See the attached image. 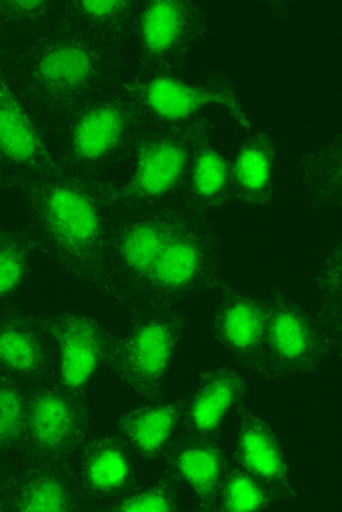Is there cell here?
Listing matches in <instances>:
<instances>
[{
    "mask_svg": "<svg viewBox=\"0 0 342 512\" xmlns=\"http://www.w3.org/2000/svg\"><path fill=\"white\" fill-rule=\"evenodd\" d=\"M11 202L43 248L53 283L113 293L107 270L112 213L93 183L60 172L19 178Z\"/></svg>",
    "mask_w": 342,
    "mask_h": 512,
    "instance_id": "6da1fadb",
    "label": "cell"
},
{
    "mask_svg": "<svg viewBox=\"0 0 342 512\" xmlns=\"http://www.w3.org/2000/svg\"><path fill=\"white\" fill-rule=\"evenodd\" d=\"M0 65L52 138L76 110L122 82L129 59L57 22L37 39L0 56Z\"/></svg>",
    "mask_w": 342,
    "mask_h": 512,
    "instance_id": "7a4b0ae2",
    "label": "cell"
},
{
    "mask_svg": "<svg viewBox=\"0 0 342 512\" xmlns=\"http://www.w3.org/2000/svg\"><path fill=\"white\" fill-rule=\"evenodd\" d=\"M126 300L109 290L52 283L38 300L55 359L53 379L100 416Z\"/></svg>",
    "mask_w": 342,
    "mask_h": 512,
    "instance_id": "3957f363",
    "label": "cell"
},
{
    "mask_svg": "<svg viewBox=\"0 0 342 512\" xmlns=\"http://www.w3.org/2000/svg\"><path fill=\"white\" fill-rule=\"evenodd\" d=\"M195 346V311L126 303L100 414L179 387Z\"/></svg>",
    "mask_w": 342,
    "mask_h": 512,
    "instance_id": "277c9868",
    "label": "cell"
},
{
    "mask_svg": "<svg viewBox=\"0 0 342 512\" xmlns=\"http://www.w3.org/2000/svg\"><path fill=\"white\" fill-rule=\"evenodd\" d=\"M221 120L208 116L174 126H147L112 172L94 185L110 213L176 204L196 148L220 134Z\"/></svg>",
    "mask_w": 342,
    "mask_h": 512,
    "instance_id": "5b68a950",
    "label": "cell"
},
{
    "mask_svg": "<svg viewBox=\"0 0 342 512\" xmlns=\"http://www.w3.org/2000/svg\"><path fill=\"white\" fill-rule=\"evenodd\" d=\"M123 88L147 126H174L208 116H224L233 126H255L234 78L221 71L139 69L128 65Z\"/></svg>",
    "mask_w": 342,
    "mask_h": 512,
    "instance_id": "8992f818",
    "label": "cell"
},
{
    "mask_svg": "<svg viewBox=\"0 0 342 512\" xmlns=\"http://www.w3.org/2000/svg\"><path fill=\"white\" fill-rule=\"evenodd\" d=\"M233 277L218 221L188 218L167 243L133 302L198 312Z\"/></svg>",
    "mask_w": 342,
    "mask_h": 512,
    "instance_id": "52a82bcc",
    "label": "cell"
},
{
    "mask_svg": "<svg viewBox=\"0 0 342 512\" xmlns=\"http://www.w3.org/2000/svg\"><path fill=\"white\" fill-rule=\"evenodd\" d=\"M147 128L122 82L76 110L52 134L60 173L97 185Z\"/></svg>",
    "mask_w": 342,
    "mask_h": 512,
    "instance_id": "ba28073f",
    "label": "cell"
},
{
    "mask_svg": "<svg viewBox=\"0 0 342 512\" xmlns=\"http://www.w3.org/2000/svg\"><path fill=\"white\" fill-rule=\"evenodd\" d=\"M266 334L259 385L280 387L325 374L337 359L312 303L280 281L264 287Z\"/></svg>",
    "mask_w": 342,
    "mask_h": 512,
    "instance_id": "9c48e42d",
    "label": "cell"
},
{
    "mask_svg": "<svg viewBox=\"0 0 342 512\" xmlns=\"http://www.w3.org/2000/svg\"><path fill=\"white\" fill-rule=\"evenodd\" d=\"M266 334L264 290L230 278L196 312V344L209 356L236 363L259 385Z\"/></svg>",
    "mask_w": 342,
    "mask_h": 512,
    "instance_id": "30bf717a",
    "label": "cell"
},
{
    "mask_svg": "<svg viewBox=\"0 0 342 512\" xmlns=\"http://www.w3.org/2000/svg\"><path fill=\"white\" fill-rule=\"evenodd\" d=\"M211 34L208 11L196 0H138L129 41V65L186 71Z\"/></svg>",
    "mask_w": 342,
    "mask_h": 512,
    "instance_id": "8fae6325",
    "label": "cell"
},
{
    "mask_svg": "<svg viewBox=\"0 0 342 512\" xmlns=\"http://www.w3.org/2000/svg\"><path fill=\"white\" fill-rule=\"evenodd\" d=\"M188 218L176 204L113 214L107 270L114 295L126 302L139 296L167 243Z\"/></svg>",
    "mask_w": 342,
    "mask_h": 512,
    "instance_id": "7c38bea8",
    "label": "cell"
},
{
    "mask_svg": "<svg viewBox=\"0 0 342 512\" xmlns=\"http://www.w3.org/2000/svg\"><path fill=\"white\" fill-rule=\"evenodd\" d=\"M258 382L249 371L218 357L193 362L183 379L185 436L224 439L255 403Z\"/></svg>",
    "mask_w": 342,
    "mask_h": 512,
    "instance_id": "4fadbf2b",
    "label": "cell"
},
{
    "mask_svg": "<svg viewBox=\"0 0 342 512\" xmlns=\"http://www.w3.org/2000/svg\"><path fill=\"white\" fill-rule=\"evenodd\" d=\"M95 422L93 410L55 379L31 385L24 439L14 461L69 464Z\"/></svg>",
    "mask_w": 342,
    "mask_h": 512,
    "instance_id": "5bb4252c",
    "label": "cell"
},
{
    "mask_svg": "<svg viewBox=\"0 0 342 512\" xmlns=\"http://www.w3.org/2000/svg\"><path fill=\"white\" fill-rule=\"evenodd\" d=\"M231 461L284 496L290 504L302 501L299 458L287 429L255 403L226 436Z\"/></svg>",
    "mask_w": 342,
    "mask_h": 512,
    "instance_id": "9a60e30c",
    "label": "cell"
},
{
    "mask_svg": "<svg viewBox=\"0 0 342 512\" xmlns=\"http://www.w3.org/2000/svg\"><path fill=\"white\" fill-rule=\"evenodd\" d=\"M68 466L87 512L112 511L113 505L148 470L103 419H97Z\"/></svg>",
    "mask_w": 342,
    "mask_h": 512,
    "instance_id": "2e32d148",
    "label": "cell"
},
{
    "mask_svg": "<svg viewBox=\"0 0 342 512\" xmlns=\"http://www.w3.org/2000/svg\"><path fill=\"white\" fill-rule=\"evenodd\" d=\"M98 419L122 436L147 469L161 466L185 434L183 382L167 393L112 407Z\"/></svg>",
    "mask_w": 342,
    "mask_h": 512,
    "instance_id": "e0dca14e",
    "label": "cell"
},
{
    "mask_svg": "<svg viewBox=\"0 0 342 512\" xmlns=\"http://www.w3.org/2000/svg\"><path fill=\"white\" fill-rule=\"evenodd\" d=\"M231 208L262 213L269 211L283 194V148L264 128L239 131L227 145Z\"/></svg>",
    "mask_w": 342,
    "mask_h": 512,
    "instance_id": "ac0fdd59",
    "label": "cell"
},
{
    "mask_svg": "<svg viewBox=\"0 0 342 512\" xmlns=\"http://www.w3.org/2000/svg\"><path fill=\"white\" fill-rule=\"evenodd\" d=\"M0 166L21 178L59 173L53 142L0 65Z\"/></svg>",
    "mask_w": 342,
    "mask_h": 512,
    "instance_id": "d6986e66",
    "label": "cell"
},
{
    "mask_svg": "<svg viewBox=\"0 0 342 512\" xmlns=\"http://www.w3.org/2000/svg\"><path fill=\"white\" fill-rule=\"evenodd\" d=\"M53 281L30 227L17 214L0 218V314L38 302Z\"/></svg>",
    "mask_w": 342,
    "mask_h": 512,
    "instance_id": "ffe728a7",
    "label": "cell"
},
{
    "mask_svg": "<svg viewBox=\"0 0 342 512\" xmlns=\"http://www.w3.org/2000/svg\"><path fill=\"white\" fill-rule=\"evenodd\" d=\"M3 512H87L68 464L18 460L8 466Z\"/></svg>",
    "mask_w": 342,
    "mask_h": 512,
    "instance_id": "44dd1931",
    "label": "cell"
},
{
    "mask_svg": "<svg viewBox=\"0 0 342 512\" xmlns=\"http://www.w3.org/2000/svg\"><path fill=\"white\" fill-rule=\"evenodd\" d=\"M0 374L28 385L53 378L55 359L38 302L0 314Z\"/></svg>",
    "mask_w": 342,
    "mask_h": 512,
    "instance_id": "7402d4cb",
    "label": "cell"
},
{
    "mask_svg": "<svg viewBox=\"0 0 342 512\" xmlns=\"http://www.w3.org/2000/svg\"><path fill=\"white\" fill-rule=\"evenodd\" d=\"M226 438H180L161 466L176 480L189 512H214L221 482L230 466Z\"/></svg>",
    "mask_w": 342,
    "mask_h": 512,
    "instance_id": "603a6c76",
    "label": "cell"
},
{
    "mask_svg": "<svg viewBox=\"0 0 342 512\" xmlns=\"http://www.w3.org/2000/svg\"><path fill=\"white\" fill-rule=\"evenodd\" d=\"M192 220L218 221L231 208L227 145L220 134L205 139L192 158L176 201Z\"/></svg>",
    "mask_w": 342,
    "mask_h": 512,
    "instance_id": "cb8c5ba5",
    "label": "cell"
},
{
    "mask_svg": "<svg viewBox=\"0 0 342 512\" xmlns=\"http://www.w3.org/2000/svg\"><path fill=\"white\" fill-rule=\"evenodd\" d=\"M138 0H60L59 22L85 39L128 55Z\"/></svg>",
    "mask_w": 342,
    "mask_h": 512,
    "instance_id": "d4e9b609",
    "label": "cell"
},
{
    "mask_svg": "<svg viewBox=\"0 0 342 512\" xmlns=\"http://www.w3.org/2000/svg\"><path fill=\"white\" fill-rule=\"evenodd\" d=\"M300 183L310 207L321 213H331L342 204V148L341 135L307 151L300 158Z\"/></svg>",
    "mask_w": 342,
    "mask_h": 512,
    "instance_id": "484cf974",
    "label": "cell"
},
{
    "mask_svg": "<svg viewBox=\"0 0 342 512\" xmlns=\"http://www.w3.org/2000/svg\"><path fill=\"white\" fill-rule=\"evenodd\" d=\"M312 303L337 359H342V239L338 236L316 262Z\"/></svg>",
    "mask_w": 342,
    "mask_h": 512,
    "instance_id": "4316f807",
    "label": "cell"
},
{
    "mask_svg": "<svg viewBox=\"0 0 342 512\" xmlns=\"http://www.w3.org/2000/svg\"><path fill=\"white\" fill-rule=\"evenodd\" d=\"M59 12L60 0H0V56L52 30Z\"/></svg>",
    "mask_w": 342,
    "mask_h": 512,
    "instance_id": "83f0119b",
    "label": "cell"
},
{
    "mask_svg": "<svg viewBox=\"0 0 342 512\" xmlns=\"http://www.w3.org/2000/svg\"><path fill=\"white\" fill-rule=\"evenodd\" d=\"M291 508L293 505L281 493L231 461L214 512H281Z\"/></svg>",
    "mask_w": 342,
    "mask_h": 512,
    "instance_id": "f1b7e54d",
    "label": "cell"
},
{
    "mask_svg": "<svg viewBox=\"0 0 342 512\" xmlns=\"http://www.w3.org/2000/svg\"><path fill=\"white\" fill-rule=\"evenodd\" d=\"M110 512H189L182 489L166 467L145 470Z\"/></svg>",
    "mask_w": 342,
    "mask_h": 512,
    "instance_id": "f546056e",
    "label": "cell"
},
{
    "mask_svg": "<svg viewBox=\"0 0 342 512\" xmlns=\"http://www.w3.org/2000/svg\"><path fill=\"white\" fill-rule=\"evenodd\" d=\"M31 385L0 374V460L11 464L21 450Z\"/></svg>",
    "mask_w": 342,
    "mask_h": 512,
    "instance_id": "4dcf8cb0",
    "label": "cell"
},
{
    "mask_svg": "<svg viewBox=\"0 0 342 512\" xmlns=\"http://www.w3.org/2000/svg\"><path fill=\"white\" fill-rule=\"evenodd\" d=\"M19 178H21V176L14 175V173L9 172V170L0 167V204L11 201Z\"/></svg>",
    "mask_w": 342,
    "mask_h": 512,
    "instance_id": "1f68e13d",
    "label": "cell"
},
{
    "mask_svg": "<svg viewBox=\"0 0 342 512\" xmlns=\"http://www.w3.org/2000/svg\"><path fill=\"white\" fill-rule=\"evenodd\" d=\"M6 482H8V464L0 460V512L5 510Z\"/></svg>",
    "mask_w": 342,
    "mask_h": 512,
    "instance_id": "d6a6232c",
    "label": "cell"
},
{
    "mask_svg": "<svg viewBox=\"0 0 342 512\" xmlns=\"http://www.w3.org/2000/svg\"><path fill=\"white\" fill-rule=\"evenodd\" d=\"M0 167H2V166H0Z\"/></svg>",
    "mask_w": 342,
    "mask_h": 512,
    "instance_id": "836d02e7",
    "label": "cell"
}]
</instances>
